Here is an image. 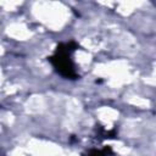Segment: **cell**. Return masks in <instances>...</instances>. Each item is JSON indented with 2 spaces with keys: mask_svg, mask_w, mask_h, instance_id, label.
I'll list each match as a JSON object with an SVG mask.
<instances>
[{
  "mask_svg": "<svg viewBox=\"0 0 156 156\" xmlns=\"http://www.w3.org/2000/svg\"><path fill=\"white\" fill-rule=\"evenodd\" d=\"M76 46L77 45L73 41L60 44L55 54L50 57V62L52 63L55 69L65 78H69V79L77 78V72H76L73 61L71 58L72 52L76 50Z\"/></svg>",
  "mask_w": 156,
  "mask_h": 156,
  "instance_id": "6da1fadb",
  "label": "cell"
},
{
  "mask_svg": "<svg viewBox=\"0 0 156 156\" xmlns=\"http://www.w3.org/2000/svg\"><path fill=\"white\" fill-rule=\"evenodd\" d=\"M85 156H113L110 147H104L100 150H90Z\"/></svg>",
  "mask_w": 156,
  "mask_h": 156,
  "instance_id": "7a4b0ae2",
  "label": "cell"
}]
</instances>
